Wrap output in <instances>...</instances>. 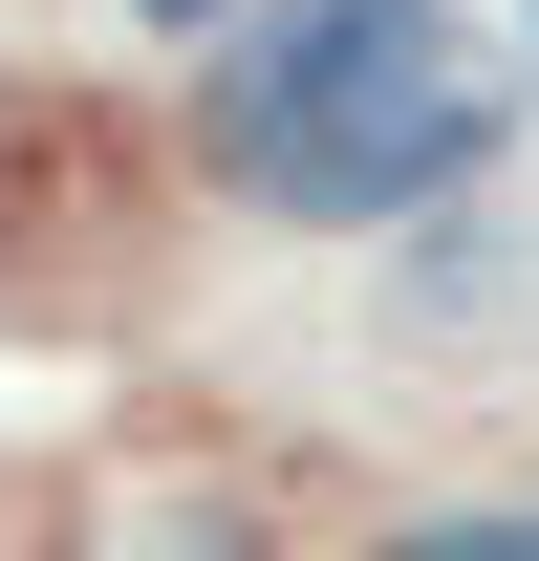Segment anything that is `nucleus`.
Here are the masks:
<instances>
[{"label": "nucleus", "instance_id": "nucleus-1", "mask_svg": "<svg viewBox=\"0 0 539 561\" xmlns=\"http://www.w3.org/2000/svg\"><path fill=\"white\" fill-rule=\"evenodd\" d=\"M195 195L260 216V238H432V216L496 195L518 151V87L474 66L454 0H260L195 87Z\"/></svg>", "mask_w": 539, "mask_h": 561}, {"label": "nucleus", "instance_id": "nucleus-2", "mask_svg": "<svg viewBox=\"0 0 539 561\" xmlns=\"http://www.w3.org/2000/svg\"><path fill=\"white\" fill-rule=\"evenodd\" d=\"M367 561H539V496H432V518H389Z\"/></svg>", "mask_w": 539, "mask_h": 561}, {"label": "nucleus", "instance_id": "nucleus-3", "mask_svg": "<svg viewBox=\"0 0 539 561\" xmlns=\"http://www.w3.org/2000/svg\"><path fill=\"white\" fill-rule=\"evenodd\" d=\"M108 561H260V518H238V496H195V518H151V540H108Z\"/></svg>", "mask_w": 539, "mask_h": 561}, {"label": "nucleus", "instance_id": "nucleus-4", "mask_svg": "<svg viewBox=\"0 0 539 561\" xmlns=\"http://www.w3.org/2000/svg\"><path fill=\"white\" fill-rule=\"evenodd\" d=\"M130 22H195V44H238V22H260V0H130Z\"/></svg>", "mask_w": 539, "mask_h": 561}, {"label": "nucleus", "instance_id": "nucleus-5", "mask_svg": "<svg viewBox=\"0 0 539 561\" xmlns=\"http://www.w3.org/2000/svg\"><path fill=\"white\" fill-rule=\"evenodd\" d=\"M518 44H539V0H518Z\"/></svg>", "mask_w": 539, "mask_h": 561}]
</instances>
